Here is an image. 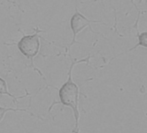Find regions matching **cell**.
I'll use <instances>...</instances> for the list:
<instances>
[{
	"instance_id": "6da1fadb",
	"label": "cell",
	"mask_w": 147,
	"mask_h": 133,
	"mask_svg": "<svg viewBox=\"0 0 147 133\" xmlns=\"http://www.w3.org/2000/svg\"><path fill=\"white\" fill-rule=\"evenodd\" d=\"M71 60V63L68 72V79L59 89L58 96L59 101L53 102L49 108V112L56 105H62L72 109L74 117L75 119V128L73 132L78 133L79 132V121L80 118V112L79 110V97L80 88L72 79V71L74 66L77 64L85 63L89 64L90 60L92 58V55L88 56L87 58L82 60L72 59L70 54H68Z\"/></svg>"
},
{
	"instance_id": "7a4b0ae2",
	"label": "cell",
	"mask_w": 147,
	"mask_h": 133,
	"mask_svg": "<svg viewBox=\"0 0 147 133\" xmlns=\"http://www.w3.org/2000/svg\"><path fill=\"white\" fill-rule=\"evenodd\" d=\"M42 32H44V31L40 30L38 27H36L35 32L32 35H24L17 43V47L24 56L31 61V66L34 69V70L36 71L41 77L46 81L43 74L38 69L35 67L33 63L34 58L36 57L40 52L41 46L40 39L42 37L39 33Z\"/></svg>"
},
{
	"instance_id": "3957f363",
	"label": "cell",
	"mask_w": 147,
	"mask_h": 133,
	"mask_svg": "<svg viewBox=\"0 0 147 133\" xmlns=\"http://www.w3.org/2000/svg\"><path fill=\"white\" fill-rule=\"evenodd\" d=\"M105 24V26H107V24L104 22L98 21V20H91L88 19L87 17H85L83 14H82L79 11H78L76 7V12L71 17L70 20V27L71 30L72 32V39L71 43L68 44V47L66 49V52L67 51L70 52V48L74 45V44L77 43L76 37L77 35L79 34L81 31H82L83 29H85L87 27H89L90 31L93 33L99 34V33H96L93 30L91 24Z\"/></svg>"
},
{
	"instance_id": "277c9868",
	"label": "cell",
	"mask_w": 147,
	"mask_h": 133,
	"mask_svg": "<svg viewBox=\"0 0 147 133\" xmlns=\"http://www.w3.org/2000/svg\"><path fill=\"white\" fill-rule=\"evenodd\" d=\"M0 95H5L9 96L10 98H13L14 102H18V100L19 98H25L28 97V96L30 95L29 93H27L26 95L20 96V97H16V96L13 95L12 93H11L9 92L7 82L1 77H0Z\"/></svg>"
},
{
	"instance_id": "5b68a950",
	"label": "cell",
	"mask_w": 147,
	"mask_h": 133,
	"mask_svg": "<svg viewBox=\"0 0 147 133\" xmlns=\"http://www.w3.org/2000/svg\"><path fill=\"white\" fill-rule=\"evenodd\" d=\"M135 28H136L137 30V37L138 39V43L136 46H134V47L129 49V52L136 50L139 46H142V47H144L145 48H146L147 47V32L144 31L143 33H140L138 29V26L135 27Z\"/></svg>"
},
{
	"instance_id": "8992f818",
	"label": "cell",
	"mask_w": 147,
	"mask_h": 133,
	"mask_svg": "<svg viewBox=\"0 0 147 133\" xmlns=\"http://www.w3.org/2000/svg\"><path fill=\"white\" fill-rule=\"evenodd\" d=\"M10 111H12V112H25L28 113V114L34 115L35 117H38L39 118H40L39 116H38L37 115L34 114L33 113L30 112L29 111L27 110L26 109H24V108H7V107H3L0 106V122L1 121V120L3 119V117L5 116V115L7 112H10Z\"/></svg>"
}]
</instances>
